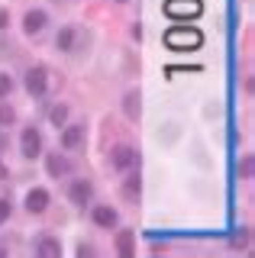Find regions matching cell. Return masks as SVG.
<instances>
[{"label":"cell","instance_id":"cell-1","mask_svg":"<svg viewBox=\"0 0 255 258\" xmlns=\"http://www.w3.org/2000/svg\"><path fill=\"white\" fill-rule=\"evenodd\" d=\"M165 45L171 52H197L204 45V32L197 26H171L165 32Z\"/></svg>","mask_w":255,"mask_h":258},{"label":"cell","instance_id":"cell-2","mask_svg":"<svg viewBox=\"0 0 255 258\" xmlns=\"http://www.w3.org/2000/svg\"><path fill=\"white\" fill-rule=\"evenodd\" d=\"M23 87H26V94L33 97V100H42V97L49 94V87H52V71L45 68V64H33V68H26V75H23Z\"/></svg>","mask_w":255,"mask_h":258},{"label":"cell","instance_id":"cell-3","mask_svg":"<svg viewBox=\"0 0 255 258\" xmlns=\"http://www.w3.org/2000/svg\"><path fill=\"white\" fill-rule=\"evenodd\" d=\"M139 149L136 145H113L110 149V155H107V165H110V171H116V174H123V171H133V168H139Z\"/></svg>","mask_w":255,"mask_h":258},{"label":"cell","instance_id":"cell-4","mask_svg":"<svg viewBox=\"0 0 255 258\" xmlns=\"http://www.w3.org/2000/svg\"><path fill=\"white\" fill-rule=\"evenodd\" d=\"M84 142H87V126L84 123H65L58 129L61 152H78V149H84Z\"/></svg>","mask_w":255,"mask_h":258},{"label":"cell","instance_id":"cell-5","mask_svg":"<svg viewBox=\"0 0 255 258\" xmlns=\"http://www.w3.org/2000/svg\"><path fill=\"white\" fill-rule=\"evenodd\" d=\"M162 10L168 20H197L204 13V4L201 0H165Z\"/></svg>","mask_w":255,"mask_h":258},{"label":"cell","instance_id":"cell-6","mask_svg":"<svg viewBox=\"0 0 255 258\" xmlns=\"http://www.w3.org/2000/svg\"><path fill=\"white\" fill-rule=\"evenodd\" d=\"M68 200L78 210H87L94 204V181H87V177H71L68 181Z\"/></svg>","mask_w":255,"mask_h":258},{"label":"cell","instance_id":"cell-7","mask_svg":"<svg viewBox=\"0 0 255 258\" xmlns=\"http://www.w3.org/2000/svg\"><path fill=\"white\" fill-rule=\"evenodd\" d=\"M20 155L26 161L42 158V133H39V126H23V133H20Z\"/></svg>","mask_w":255,"mask_h":258},{"label":"cell","instance_id":"cell-8","mask_svg":"<svg viewBox=\"0 0 255 258\" xmlns=\"http://www.w3.org/2000/svg\"><path fill=\"white\" fill-rule=\"evenodd\" d=\"M91 210V223L97 226V229H116L119 226V210L116 207H110V204H91L87 207Z\"/></svg>","mask_w":255,"mask_h":258},{"label":"cell","instance_id":"cell-9","mask_svg":"<svg viewBox=\"0 0 255 258\" xmlns=\"http://www.w3.org/2000/svg\"><path fill=\"white\" fill-rule=\"evenodd\" d=\"M45 174L55 177V181L71 177V158H68V152H49V155H45Z\"/></svg>","mask_w":255,"mask_h":258},{"label":"cell","instance_id":"cell-10","mask_svg":"<svg viewBox=\"0 0 255 258\" xmlns=\"http://www.w3.org/2000/svg\"><path fill=\"white\" fill-rule=\"evenodd\" d=\"M45 29H49V13H45L42 7H33V10L23 13V32H26L29 39H33V36H42Z\"/></svg>","mask_w":255,"mask_h":258},{"label":"cell","instance_id":"cell-11","mask_svg":"<svg viewBox=\"0 0 255 258\" xmlns=\"http://www.w3.org/2000/svg\"><path fill=\"white\" fill-rule=\"evenodd\" d=\"M23 207H26L29 216H42L45 210L52 207V194L45 190V187H33L26 197H23Z\"/></svg>","mask_w":255,"mask_h":258},{"label":"cell","instance_id":"cell-12","mask_svg":"<svg viewBox=\"0 0 255 258\" xmlns=\"http://www.w3.org/2000/svg\"><path fill=\"white\" fill-rule=\"evenodd\" d=\"M119 197H123L126 204H139V197H142V177H139V168H133V171H123Z\"/></svg>","mask_w":255,"mask_h":258},{"label":"cell","instance_id":"cell-13","mask_svg":"<svg viewBox=\"0 0 255 258\" xmlns=\"http://www.w3.org/2000/svg\"><path fill=\"white\" fill-rule=\"evenodd\" d=\"M78 29L75 23H65L58 32H55V52H61V55H71L75 52V45H78Z\"/></svg>","mask_w":255,"mask_h":258},{"label":"cell","instance_id":"cell-14","mask_svg":"<svg viewBox=\"0 0 255 258\" xmlns=\"http://www.w3.org/2000/svg\"><path fill=\"white\" fill-rule=\"evenodd\" d=\"M113 248H116L119 258H133V255H136V232H133V229H119V226H116Z\"/></svg>","mask_w":255,"mask_h":258},{"label":"cell","instance_id":"cell-15","mask_svg":"<svg viewBox=\"0 0 255 258\" xmlns=\"http://www.w3.org/2000/svg\"><path fill=\"white\" fill-rule=\"evenodd\" d=\"M33 252H36L39 258H58V255H61V242H58V236H49V232H42V236L36 239Z\"/></svg>","mask_w":255,"mask_h":258},{"label":"cell","instance_id":"cell-16","mask_svg":"<svg viewBox=\"0 0 255 258\" xmlns=\"http://www.w3.org/2000/svg\"><path fill=\"white\" fill-rule=\"evenodd\" d=\"M123 116L126 119H139L142 116V94L139 91H126V97H123Z\"/></svg>","mask_w":255,"mask_h":258},{"label":"cell","instance_id":"cell-17","mask_svg":"<svg viewBox=\"0 0 255 258\" xmlns=\"http://www.w3.org/2000/svg\"><path fill=\"white\" fill-rule=\"evenodd\" d=\"M68 116H71V107H68V103H52V107H49V123H52L55 129L65 126Z\"/></svg>","mask_w":255,"mask_h":258},{"label":"cell","instance_id":"cell-18","mask_svg":"<svg viewBox=\"0 0 255 258\" xmlns=\"http://www.w3.org/2000/svg\"><path fill=\"white\" fill-rule=\"evenodd\" d=\"M13 123H17V110H13L10 107V97H7V100H0V126H13Z\"/></svg>","mask_w":255,"mask_h":258},{"label":"cell","instance_id":"cell-19","mask_svg":"<svg viewBox=\"0 0 255 258\" xmlns=\"http://www.w3.org/2000/svg\"><path fill=\"white\" fill-rule=\"evenodd\" d=\"M13 91H17V81H13L10 71H0V100H7Z\"/></svg>","mask_w":255,"mask_h":258},{"label":"cell","instance_id":"cell-20","mask_svg":"<svg viewBox=\"0 0 255 258\" xmlns=\"http://www.w3.org/2000/svg\"><path fill=\"white\" fill-rule=\"evenodd\" d=\"M10 216H13V204H10V197H0V226L10 223Z\"/></svg>","mask_w":255,"mask_h":258},{"label":"cell","instance_id":"cell-21","mask_svg":"<svg viewBox=\"0 0 255 258\" xmlns=\"http://www.w3.org/2000/svg\"><path fill=\"white\" fill-rule=\"evenodd\" d=\"M236 171H239V177L249 181V177H252V155H242V161L236 165Z\"/></svg>","mask_w":255,"mask_h":258},{"label":"cell","instance_id":"cell-22","mask_svg":"<svg viewBox=\"0 0 255 258\" xmlns=\"http://www.w3.org/2000/svg\"><path fill=\"white\" fill-rule=\"evenodd\" d=\"M233 248H249V229H239V232H233Z\"/></svg>","mask_w":255,"mask_h":258},{"label":"cell","instance_id":"cell-23","mask_svg":"<svg viewBox=\"0 0 255 258\" xmlns=\"http://www.w3.org/2000/svg\"><path fill=\"white\" fill-rule=\"evenodd\" d=\"M75 255H78V258H84V255L94 258V255H100V252H97V245H91V242H81V245L75 248Z\"/></svg>","mask_w":255,"mask_h":258},{"label":"cell","instance_id":"cell-24","mask_svg":"<svg viewBox=\"0 0 255 258\" xmlns=\"http://www.w3.org/2000/svg\"><path fill=\"white\" fill-rule=\"evenodd\" d=\"M4 26H10V13L0 10V29H4Z\"/></svg>","mask_w":255,"mask_h":258},{"label":"cell","instance_id":"cell-25","mask_svg":"<svg viewBox=\"0 0 255 258\" xmlns=\"http://www.w3.org/2000/svg\"><path fill=\"white\" fill-rule=\"evenodd\" d=\"M0 258H10V245H7L4 239H0Z\"/></svg>","mask_w":255,"mask_h":258},{"label":"cell","instance_id":"cell-26","mask_svg":"<svg viewBox=\"0 0 255 258\" xmlns=\"http://www.w3.org/2000/svg\"><path fill=\"white\" fill-rule=\"evenodd\" d=\"M7 177H10V168H7L4 161H0V181H7Z\"/></svg>","mask_w":255,"mask_h":258},{"label":"cell","instance_id":"cell-27","mask_svg":"<svg viewBox=\"0 0 255 258\" xmlns=\"http://www.w3.org/2000/svg\"><path fill=\"white\" fill-rule=\"evenodd\" d=\"M10 149V142H7V136H0V152H7Z\"/></svg>","mask_w":255,"mask_h":258},{"label":"cell","instance_id":"cell-28","mask_svg":"<svg viewBox=\"0 0 255 258\" xmlns=\"http://www.w3.org/2000/svg\"><path fill=\"white\" fill-rule=\"evenodd\" d=\"M113 4H119V7H123V4H133V0H113Z\"/></svg>","mask_w":255,"mask_h":258},{"label":"cell","instance_id":"cell-29","mask_svg":"<svg viewBox=\"0 0 255 258\" xmlns=\"http://www.w3.org/2000/svg\"><path fill=\"white\" fill-rule=\"evenodd\" d=\"M52 4H68V0H52Z\"/></svg>","mask_w":255,"mask_h":258}]
</instances>
